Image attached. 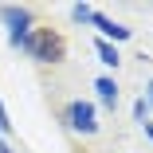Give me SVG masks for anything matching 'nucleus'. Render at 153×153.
<instances>
[{
  "label": "nucleus",
  "mask_w": 153,
  "mask_h": 153,
  "mask_svg": "<svg viewBox=\"0 0 153 153\" xmlns=\"http://www.w3.org/2000/svg\"><path fill=\"white\" fill-rule=\"evenodd\" d=\"M12 47H20L27 59H36V63H59V59L67 55V43L59 32H51V27H32L27 36H20Z\"/></svg>",
  "instance_id": "obj_1"
},
{
  "label": "nucleus",
  "mask_w": 153,
  "mask_h": 153,
  "mask_svg": "<svg viewBox=\"0 0 153 153\" xmlns=\"http://www.w3.org/2000/svg\"><path fill=\"white\" fill-rule=\"evenodd\" d=\"M67 126H71L75 134L90 137V134L98 130V118H94V102H86V98H75V102L67 106Z\"/></svg>",
  "instance_id": "obj_2"
},
{
  "label": "nucleus",
  "mask_w": 153,
  "mask_h": 153,
  "mask_svg": "<svg viewBox=\"0 0 153 153\" xmlns=\"http://www.w3.org/2000/svg\"><path fill=\"white\" fill-rule=\"evenodd\" d=\"M0 20H4L8 24V43H16L20 36H27V32H32V8H16V4H4V8H0Z\"/></svg>",
  "instance_id": "obj_3"
},
{
  "label": "nucleus",
  "mask_w": 153,
  "mask_h": 153,
  "mask_svg": "<svg viewBox=\"0 0 153 153\" xmlns=\"http://www.w3.org/2000/svg\"><path fill=\"white\" fill-rule=\"evenodd\" d=\"M90 24H94L98 32H102V39H106V43H110V39H114V43H122V39H130V36H134L126 24H118V20L102 16V12H94V20H90Z\"/></svg>",
  "instance_id": "obj_4"
},
{
  "label": "nucleus",
  "mask_w": 153,
  "mask_h": 153,
  "mask_svg": "<svg viewBox=\"0 0 153 153\" xmlns=\"http://www.w3.org/2000/svg\"><path fill=\"white\" fill-rule=\"evenodd\" d=\"M94 90H98V102H102L106 110L118 106V82H114L110 75H98V79H94Z\"/></svg>",
  "instance_id": "obj_5"
},
{
  "label": "nucleus",
  "mask_w": 153,
  "mask_h": 153,
  "mask_svg": "<svg viewBox=\"0 0 153 153\" xmlns=\"http://www.w3.org/2000/svg\"><path fill=\"white\" fill-rule=\"evenodd\" d=\"M94 51H98V59H102L106 67H118V63H122L118 47H114V43H106V39H98V43H94Z\"/></svg>",
  "instance_id": "obj_6"
},
{
  "label": "nucleus",
  "mask_w": 153,
  "mask_h": 153,
  "mask_svg": "<svg viewBox=\"0 0 153 153\" xmlns=\"http://www.w3.org/2000/svg\"><path fill=\"white\" fill-rule=\"evenodd\" d=\"M71 20L75 24H90V20H94V8H90V4H71Z\"/></svg>",
  "instance_id": "obj_7"
},
{
  "label": "nucleus",
  "mask_w": 153,
  "mask_h": 153,
  "mask_svg": "<svg viewBox=\"0 0 153 153\" xmlns=\"http://www.w3.org/2000/svg\"><path fill=\"white\" fill-rule=\"evenodd\" d=\"M134 118L141 122V126L149 122V102H145V98H137V102H134Z\"/></svg>",
  "instance_id": "obj_8"
},
{
  "label": "nucleus",
  "mask_w": 153,
  "mask_h": 153,
  "mask_svg": "<svg viewBox=\"0 0 153 153\" xmlns=\"http://www.w3.org/2000/svg\"><path fill=\"white\" fill-rule=\"evenodd\" d=\"M12 130V122H8V114H4V102H0V134H8Z\"/></svg>",
  "instance_id": "obj_9"
},
{
  "label": "nucleus",
  "mask_w": 153,
  "mask_h": 153,
  "mask_svg": "<svg viewBox=\"0 0 153 153\" xmlns=\"http://www.w3.org/2000/svg\"><path fill=\"white\" fill-rule=\"evenodd\" d=\"M145 90H149V98H145V102H149V106H153V79H149V86H145Z\"/></svg>",
  "instance_id": "obj_10"
},
{
  "label": "nucleus",
  "mask_w": 153,
  "mask_h": 153,
  "mask_svg": "<svg viewBox=\"0 0 153 153\" xmlns=\"http://www.w3.org/2000/svg\"><path fill=\"white\" fill-rule=\"evenodd\" d=\"M141 130H145V134H149V137H153V122H145V126H141Z\"/></svg>",
  "instance_id": "obj_11"
}]
</instances>
